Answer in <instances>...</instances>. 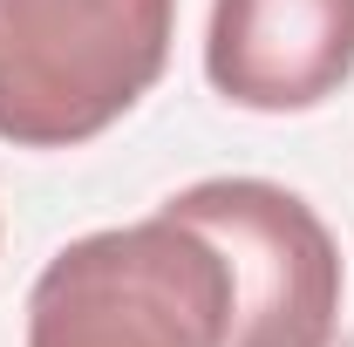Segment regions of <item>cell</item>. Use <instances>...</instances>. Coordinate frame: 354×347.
Masks as SVG:
<instances>
[{
    "instance_id": "cell-1",
    "label": "cell",
    "mask_w": 354,
    "mask_h": 347,
    "mask_svg": "<svg viewBox=\"0 0 354 347\" xmlns=\"http://www.w3.org/2000/svg\"><path fill=\"white\" fill-rule=\"evenodd\" d=\"M177 0H0V143L75 150L157 88Z\"/></svg>"
},
{
    "instance_id": "cell-2",
    "label": "cell",
    "mask_w": 354,
    "mask_h": 347,
    "mask_svg": "<svg viewBox=\"0 0 354 347\" xmlns=\"http://www.w3.org/2000/svg\"><path fill=\"white\" fill-rule=\"evenodd\" d=\"M232 272L205 232L157 212L82 232L28 293V347H218Z\"/></svg>"
},
{
    "instance_id": "cell-3",
    "label": "cell",
    "mask_w": 354,
    "mask_h": 347,
    "mask_svg": "<svg viewBox=\"0 0 354 347\" xmlns=\"http://www.w3.org/2000/svg\"><path fill=\"white\" fill-rule=\"evenodd\" d=\"M218 245L232 313L218 347H334L341 341V245L300 191L266 177H205L164 198Z\"/></svg>"
},
{
    "instance_id": "cell-4",
    "label": "cell",
    "mask_w": 354,
    "mask_h": 347,
    "mask_svg": "<svg viewBox=\"0 0 354 347\" xmlns=\"http://www.w3.org/2000/svg\"><path fill=\"white\" fill-rule=\"evenodd\" d=\"M205 75L259 116L320 109L354 82V0H212Z\"/></svg>"
}]
</instances>
